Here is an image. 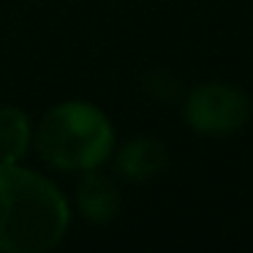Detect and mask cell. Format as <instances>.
Here are the masks:
<instances>
[{"label":"cell","mask_w":253,"mask_h":253,"mask_svg":"<svg viewBox=\"0 0 253 253\" xmlns=\"http://www.w3.org/2000/svg\"><path fill=\"white\" fill-rule=\"evenodd\" d=\"M71 210L55 182L0 161V253H44L66 237Z\"/></svg>","instance_id":"6da1fadb"},{"label":"cell","mask_w":253,"mask_h":253,"mask_svg":"<svg viewBox=\"0 0 253 253\" xmlns=\"http://www.w3.org/2000/svg\"><path fill=\"white\" fill-rule=\"evenodd\" d=\"M115 147V128L98 106L87 101H66L52 106L39 123L36 150L60 171L98 169Z\"/></svg>","instance_id":"7a4b0ae2"},{"label":"cell","mask_w":253,"mask_h":253,"mask_svg":"<svg viewBox=\"0 0 253 253\" xmlns=\"http://www.w3.org/2000/svg\"><path fill=\"white\" fill-rule=\"evenodd\" d=\"M185 123L204 136L234 133L251 117V101L245 93L223 82H207L191 90L185 98Z\"/></svg>","instance_id":"3957f363"},{"label":"cell","mask_w":253,"mask_h":253,"mask_svg":"<svg viewBox=\"0 0 253 253\" xmlns=\"http://www.w3.org/2000/svg\"><path fill=\"white\" fill-rule=\"evenodd\" d=\"M77 204L82 218L93 220V223H109L120 212V191L109 177L90 169L84 171L82 182L77 188Z\"/></svg>","instance_id":"277c9868"},{"label":"cell","mask_w":253,"mask_h":253,"mask_svg":"<svg viewBox=\"0 0 253 253\" xmlns=\"http://www.w3.org/2000/svg\"><path fill=\"white\" fill-rule=\"evenodd\" d=\"M166 166V150L158 139L139 136L117 153V171L131 182H147Z\"/></svg>","instance_id":"5b68a950"},{"label":"cell","mask_w":253,"mask_h":253,"mask_svg":"<svg viewBox=\"0 0 253 253\" xmlns=\"http://www.w3.org/2000/svg\"><path fill=\"white\" fill-rule=\"evenodd\" d=\"M33 142L30 120L19 106H3L0 109V161L3 164H19Z\"/></svg>","instance_id":"8992f818"}]
</instances>
